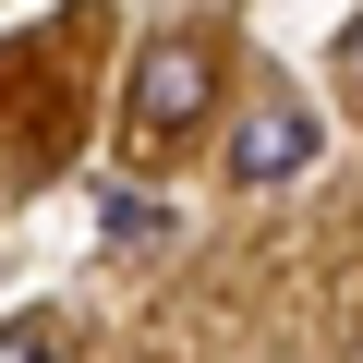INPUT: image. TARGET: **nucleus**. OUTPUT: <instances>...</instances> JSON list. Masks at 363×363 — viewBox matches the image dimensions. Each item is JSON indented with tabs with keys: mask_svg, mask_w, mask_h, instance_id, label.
<instances>
[{
	"mask_svg": "<svg viewBox=\"0 0 363 363\" xmlns=\"http://www.w3.org/2000/svg\"><path fill=\"white\" fill-rule=\"evenodd\" d=\"M315 145H327V133H315V109L267 97V109L230 133V182H242V194H267V182H303V169H315Z\"/></svg>",
	"mask_w": 363,
	"mask_h": 363,
	"instance_id": "2",
	"label": "nucleus"
},
{
	"mask_svg": "<svg viewBox=\"0 0 363 363\" xmlns=\"http://www.w3.org/2000/svg\"><path fill=\"white\" fill-rule=\"evenodd\" d=\"M339 73H351V85H363V25H351V37H339Z\"/></svg>",
	"mask_w": 363,
	"mask_h": 363,
	"instance_id": "5",
	"label": "nucleus"
},
{
	"mask_svg": "<svg viewBox=\"0 0 363 363\" xmlns=\"http://www.w3.org/2000/svg\"><path fill=\"white\" fill-rule=\"evenodd\" d=\"M0 363H61V339L49 327H0Z\"/></svg>",
	"mask_w": 363,
	"mask_h": 363,
	"instance_id": "4",
	"label": "nucleus"
},
{
	"mask_svg": "<svg viewBox=\"0 0 363 363\" xmlns=\"http://www.w3.org/2000/svg\"><path fill=\"white\" fill-rule=\"evenodd\" d=\"M206 97H218V49L206 37H157L133 61V133L145 145H182V133L206 121Z\"/></svg>",
	"mask_w": 363,
	"mask_h": 363,
	"instance_id": "1",
	"label": "nucleus"
},
{
	"mask_svg": "<svg viewBox=\"0 0 363 363\" xmlns=\"http://www.w3.org/2000/svg\"><path fill=\"white\" fill-rule=\"evenodd\" d=\"M109 242H121V255L169 242V206H157V194H109Z\"/></svg>",
	"mask_w": 363,
	"mask_h": 363,
	"instance_id": "3",
	"label": "nucleus"
}]
</instances>
